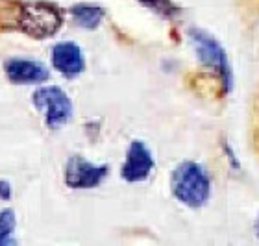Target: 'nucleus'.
<instances>
[{
    "mask_svg": "<svg viewBox=\"0 0 259 246\" xmlns=\"http://www.w3.org/2000/svg\"><path fill=\"white\" fill-rule=\"evenodd\" d=\"M63 24L61 11L49 2H30L19 11L17 26L33 39L52 37Z\"/></svg>",
    "mask_w": 259,
    "mask_h": 246,
    "instance_id": "obj_2",
    "label": "nucleus"
},
{
    "mask_svg": "<svg viewBox=\"0 0 259 246\" xmlns=\"http://www.w3.org/2000/svg\"><path fill=\"white\" fill-rule=\"evenodd\" d=\"M255 233H257V237H259V217H257V222H255Z\"/></svg>",
    "mask_w": 259,
    "mask_h": 246,
    "instance_id": "obj_13",
    "label": "nucleus"
},
{
    "mask_svg": "<svg viewBox=\"0 0 259 246\" xmlns=\"http://www.w3.org/2000/svg\"><path fill=\"white\" fill-rule=\"evenodd\" d=\"M6 76L11 84L17 86H28V84H41L49 80V70L47 67L33 59H8L4 65Z\"/></svg>",
    "mask_w": 259,
    "mask_h": 246,
    "instance_id": "obj_7",
    "label": "nucleus"
},
{
    "mask_svg": "<svg viewBox=\"0 0 259 246\" xmlns=\"http://www.w3.org/2000/svg\"><path fill=\"white\" fill-rule=\"evenodd\" d=\"M139 2L157 15L165 17V19H172L180 13V8L174 4L172 0H139Z\"/></svg>",
    "mask_w": 259,
    "mask_h": 246,
    "instance_id": "obj_11",
    "label": "nucleus"
},
{
    "mask_svg": "<svg viewBox=\"0 0 259 246\" xmlns=\"http://www.w3.org/2000/svg\"><path fill=\"white\" fill-rule=\"evenodd\" d=\"M17 228V219L15 213L11 209H2L0 211V246L10 244L11 242V233Z\"/></svg>",
    "mask_w": 259,
    "mask_h": 246,
    "instance_id": "obj_10",
    "label": "nucleus"
},
{
    "mask_svg": "<svg viewBox=\"0 0 259 246\" xmlns=\"http://www.w3.org/2000/svg\"><path fill=\"white\" fill-rule=\"evenodd\" d=\"M10 196H11L10 183L4 182V180H0V198H2V200H10Z\"/></svg>",
    "mask_w": 259,
    "mask_h": 246,
    "instance_id": "obj_12",
    "label": "nucleus"
},
{
    "mask_svg": "<svg viewBox=\"0 0 259 246\" xmlns=\"http://www.w3.org/2000/svg\"><path fill=\"white\" fill-rule=\"evenodd\" d=\"M33 104L45 115V122L52 130L61 128L72 115V104L63 89L56 86H45L33 93Z\"/></svg>",
    "mask_w": 259,
    "mask_h": 246,
    "instance_id": "obj_4",
    "label": "nucleus"
},
{
    "mask_svg": "<svg viewBox=\"0 0 259 246\" xmlns=\"http://www.w3.org/2000/svg\"><path fill=\"white\" fill-rule=\"evenodd\" d=\"M108 172V165H95L80 155H74L65 167V183L70 189H93L106 180Z\"/></svg>",
    "mask_w": 259,
    "mask_h": 246,
    "instance_id": "obj_5",
    "label": "nucleus"
},
{
    "mask_svg": "<svg viewBox=\"0 0 259 246\" xmlns=\"http://www.w3.org/2000/svg\"><path fill=\"white\" fill-rule=\"evenodd\" d=\"M170 189L178 202L187 208H202L211 194V180L205 169L194 161H184L172 171Z\"/></svg>",
    "mask_w": 259,
    "mask_h": 246,
    "instance_id": "obj_1",
    "label": "nucleus"
},
{
    "mask_svg": "<svg viewBox=\"0 0 259 246\" xmlns=\"http://www.w3.org/2000/svg\"><path fill=\"white\" fill-rule=\"evenodd\" d=\"M152 171H154L152 152L148 150V146L143 141H134L128 148V154H126V161L124 165H122L120 176L130 183H137V182H145L146 178L152 174Z\"/></svg>",
    "mask_w": 259,
    "mask_h": 246,
    "instance_id": "obj_6",
    "label": "nucleus"
},
{
    "mask_svg": "<svg viewBox=\"0 0 259 246\" xmlns=\"http://www.w3.org/2000/svg\"><path fill=\"white\" fill-rule=\"evenodd\" d=\"M70 13L78 22V26L87 28V30H95L104 19V10L100 6L93 4H76L70 8Z\"/></svg>",
    "mask_w": 259,
    "mask_h": 246,
    "instance_id": "obj_9",
    "label": "nucleus"
},
{
    "mask_svg": "<svg viewBox=\"0 0 259 246\" xmlns=\"http://www.w3.org/2000/svg\"><path fill=\"white\" fill-rule=\"evenodd\" d=\"M52 65L56 70H60L61 74L67 78H74L81 74L85 69V59L83 52L76 43H58L52 50Z\"/></svg>",
    "mask_w": 259,
    "mask_h": 246,
    "instance_id": "obj_8",
    "label": "nucleus"
},
{
    "mask_svg": "<svg viewBox=\"0 0 259 246\" xmlns=\"http://www.w3.org/2000/svg\"><path fill=\"white\" fill-rule=\"evenodd\" d=\"M189 37L194 45V50L198 54V59L205 67H209L221 76L222 84L226 87V91L232 89V69H230V61H228L226 50L222 49L221 43L217 41L213 35H209L204 30H189Z\"/></svg>",
    "mask_w": 259,
    "mask_h": 246,
    "instance_id": "obj_3",
    "label": "nucleus"
}]
</instances>
